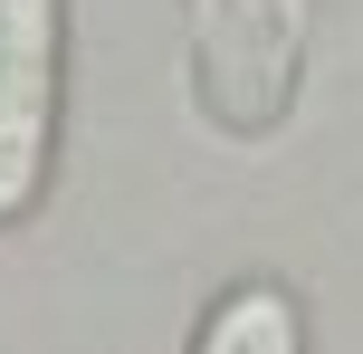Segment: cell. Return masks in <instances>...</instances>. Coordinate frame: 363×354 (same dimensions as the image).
I'll return each instance as SVG.
<instances>
[{"instance_id":"obj_2","label":"cell","mask_w":363,"mask_h":354,"mask_svg":"<svg viewBox=\"0 0 363 354\" xmlns=\"http://www.w3.org/2000/svg\"><path fill=\"white\" fill-rule=\"evenodd\" d=\"M57 67H67V10L57 0H0V221H19L48 192Z\"/></svg>"},{"instance_id":"obj_3","label":"cell","mask_w":363,"mask_h":354,"mask_svg":"<svg viewBox=\"0 0 363 354\" xmlns=\"http://www.w3.org/2000/svg\"><path fill=\"white\" fill-rule=\"evenodd\" d=\"M191 354H306V316H296V297L277 278H239L230 297L201 316Z\"/></svg>"},{"instance_id":"obj_1","label":"cell","mask_w":363,"mask_h":354,"mask_svg":"<svg viewBox=\"0 0 363 354\" xmlns=\"http://www.w3.org/2000/svg\"><path fill=\"white\" fill-rule=\"evenodd\" d=\"M191 96L220 134H277L306 77V0H191Z\"/></svg>"}]
</instances>
